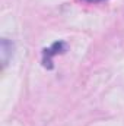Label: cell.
Instances as JSON below:
<instances>
[{
	"mask_svg": "<svg viewBox=\"0 0 124 126\" xmlns=\"http://www.w3.org/2000/svg\"><path fill=\"white\" fill-rule=\"evenodd\" d=\"M83 1H88V3H99V1H104V0H83Z\"/></svg>",
	"mask_w": 124,
	"mask_h": 126,
	"instance_id": "cell-3",
	"label": "cell"
},
{
	"mask_svg": "<svg viewBox=\"0 0 124 126\" xmlns=\"http://www.w3.org/2000/svg\"><path fill=\"white\" fill-rule=\"evenodd\" d=\"M66 50H67V43L63 41V40L56 41V43H53L50 47L44 48V50H42V66H44L45 69H53V67H54L53 59H54L56 56H59V54L66 53Z\"/></svg>",
	"mask_w": 124,
	"mask_h": 126,
	"instance_id": "cell-1",
	"label": "cell"
},
{
	"mask_svg": "<svg viewBox=\"0 0 124 126\" xmlns=\"http://www.w3.org/2000/svg\"><path fill=\"white\" fill-rule=\"evenodd\" d=\"M13 54V43H10L7 38H1L0 43V57H1V66L6 67V64L12 59Z\"/></svg>",
	"mask_w": 124,
	"mask_h": 126,
	"instance_id": "cell-2",
	"label": "cell"
}]
</instances>
